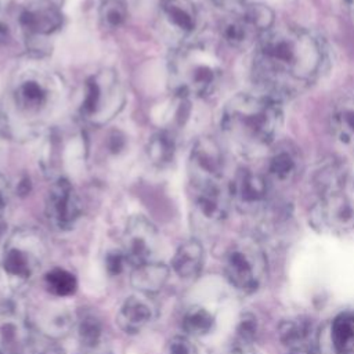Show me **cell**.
I'll return each instance as SVG.
<instances>
[{
  "mask_svg": "<svg viewBox=\"0 0 354 354\" xmlns=\"http://www.w3.org/2000/svg\"><path fill=\"white\" fill-rule=\"evenodd\" d=\"M300 167V158L290 145H279L268 156L267 178L268 181L286 184L295 178Z\"/></svg>",
  "mask_w": 354,
  "mask_h": 354,
  "instance_id": "ffe728a7",
  "label": "cell"
},
{
  "mask_svg": "<svg viewBox=\"0 0 354 354\" xmlns=\"http://www.w3.org/2000/svg\"><path fill=\"white\" fill-rule=\"evenodd\" d=\"M30 329L22 315L12 310L0 311V354H25Z\"/></svg>",
  "mask_w": 354,
  "mask_h": 354,
  "instance_id": "ac0fdd59",
  "label": "cell"
},
{
  "mask_svg": "<svg viewBox=\"0 0 354 354\" xmlns=\"http://www.w3.org/2000/svg\"><path fill=\"white\" fill-rule=\"evenodd\" d=\"M40 354H66V351L61 347V346H57V344H53V346H48L46 347Z\"/></svg>",
  "mask_w": 354,
  "mask_h": 354,
  "instance_id": "8d00e7d4",
  "label": "cell"
},
{
  "mask_svg": "<svg viewBox=\"0 0 354 354\" xmlns=\"http://www.w3.org/2000/svg\"><path fill=\"white\" fill-rule=\"evenodd\" d=\"M274 26V14L264 4L243 6L221 25V37L232 48H246Z\"/></svg>",
  "mask_w": 354,
  "mask_h": 354,
  "instance_id": "9c48e42d",
  "label": "cell"
},
{
  "mask_svg": "<svg viewBox=\"0 0 354 354\" xmlns=\"http://www.w3.org/2000/svg\"><path fill=\"white\" fill-rule=\"evenodd\" d=\"M159 18L167 32L183 44L195 35L199 25V10L192 0H160Z\"/></svg>",
  "mask_w": 354,
  "mask_h": 354,
  "instance_id": "2e32d148",
  "label": "cell"
},
{
  "mask_svg": "<svg viewBox=\"0 0 354 354\" xmlns=\"http://www.w3.org/2000/svg\"><path fill=\"white\" fill-rule=\"evenodd\" d=\"M282 124L278 101L267 94L239 93L221 112L220 127L228 144L241 155L253 158L268 149Z\"/></svg>",
  "mask_w": 354,
  "mask_h": 354,
  "instance_id": "3957f363",
  "label": "cell"
},
{
  "mask_svg": "<svg viewBox=\"0 0 354 354\" xmlns=\"http://www.w3.org/2000/svg\"><path fill=\"white\" fill-rule=\"evenodd\" d=\"M266 256L260 245L250 238L232 243L223 261L227 279L243 293H253L261 286L266 277Z\"/></svg>",
  "mask_w": 354,
  "mask_h": 354,
  "instance_id": "ba28073f",
  "label": "cell"
},
{
  "mask_svg": "<svg viewBox=\"0 0 354 354\" xmlns=\"http://www.w3.org/2000/svg\"><path fill=\"white\" fill-rule=\"evenodd\" d=\"M230 354H254V351L248 347V348H239V347H235Z\"/></svg>",
  "mask_w": 354,
  "mask_h": 354,
  "instance_id": "f35d334b",
  "label": "cell"
},
{
  "mask_svg": "<svg viewBox=\"0 0 354 354\" xmlns=\"http://www.w3.org/2000/svg\"><path fill=\"white\" fill-rule=\"evenodd\" d=\"M108 138V149L112 153H118L124 148V136L122 133L113 131Z\"/></svg>",
  "mask_w": 354,
  "mask_h": 354,
  "instance_id": "836d02e7",
  "label": "cell"
},
{
  "mask_svg": "<svg viewBox=\"0 0 354 354\" xmlns=\"http://www.w3.org/2000/svg\"><path fill=\"white\" fill-rule=\"evenodd\" d=\"M289 354H310L307 350H292Z\"/></svg>",
  "mask_w": 354,
  "mask_h": 354,
  "instance_id": "60d3db41",
  "label": "cell"
},
{
  "mask_svg": "<svg viewBox=\"0 0 354 354\" xmlns=\"http://www.w3.org/2000/svg\"><path fill=\"white\" fill-rule=\"evenodd\" d=\"M46 256V242L41 234L32 228H21L7 239L1 257L0 272L4 282L19 289L39 272Z\"/></svg>",
  "mask_w": 354,
  "mask_h": 354,
  "instance_id": "8992f818",
  "label": "cell"
},
{
  "mask_svg": "<svg viewBox=\"0 0 354 354\" xmlns=\"http://www.w3.org/2000/svg\"><path fill=\"white\" fill-rule=\"evenodd\" d=\"M73 326V319L68 311H59L46 321V333L53 337H62Z\"/></svg>",
  "mask_w": 354,
  "mask_h": 354,
  "instance_id": "1f68e13d",
  "label": "cell"
},
{
  "mask_svg": "<svg viewBox=\"0 0 354 354\" xmlns=\"http://www.w3.org/2000/svg\"><path fill=\"white\" fill-rule=\"evenodd\" d=\"M158 317L156 304L149 295L137 292L127 296L118 308L116 324L129 335H136L151 325Z\"/></svg>",
  "mask_w": 354,
  "mask_h": 354,
  "instance_id": "e0dca14e",
  "label": "cell"
},
{
  "mask_svg": "<svg viewBox=\"0 0 354 354\" xmlns=\"http://www.w3.org/2000/svg\"><path fill=\"white\" fill-rule=\"evenodd\" d=\"M64 15L53 0H32L18 14V25L29 39H43L54 35L62 26Z\"/></svg>",
  "mask_w": 354,
  "mask_h": 354,
  "instance_id": "5bb4252c",
  "label": "cell"
},
{
  "mask_svg": "<svg viewBox=\"0 0 354 354\" xmlns=\"http://www.w3.org/2000/svg\"><path fill=\"white\" fill-rule=\"evenodd\" d=\"M314 326L308 318L285 319L278 326V337L286 347L292 350H307L313 342Z\"/></svg>",
  "mask_w": 354,
  "mask_h": 354,
  "instance_id": "603a6c76",
  "label": "cell"
},
{
  "mask_svg": "<svg viewBox=\"0 0 354 354\" xmlns=\"http://www.w3.org/2000/svg\"><path fill=\"white\" fill-rule=\"evenodd\" d=\"M102 322L93 311H84L77 317L76 333L79 343L86 348H95L102 339Z\"/></svg>",
  "mask_w": 354,
  "mask_h": 354,
  "instance_id": "83f0119b",
  "label": "cell"
},
{
  "mask_svg": "<svg viewBox=\"0 0 354 354\" xmlns=\"http://www.w3.org/2000/svg\"><path fill=\"white\" fill-rule=\"evenodd\" d=\"M104 268L109 277H119L126 271H131L129 259L122 248H113L105 253Z\"/></svg>",
  "mask_w": 354,
  "mask_h": 354,
  "instance_id": "f546056e",
  "label": "cell"
},
{
  "mask_svg": "<svg viewBox=\"0 0 354 354\" xmlns=\"http://www.w3.org/2000/svg\"><path fill=\"white\" fill-rule=\"evenodd\" d=\"M80 214L82 202L72 183L65 177L54 180L46 198V216L48 223L59 231H69L76 225Z\"/></svg>",
  "mask_w": 354,
  "mask_h": 354,
  "instance_id": "8fae6325",
  "label": "cell"
},
{
  "mask_svg": "<svg viewBox=\"0 0 354 354\" xmlns=\"http://www.w3.org/2000/svg\"><path fill=\"white\" fill-rule=\"evenodd\" d=\"M189 187L194 209L202 220L209 223H220L227 217L232 202L230 187L224 183V180Z\"/></svg>",
  "mask_w": 354,
  "mask_h": 354,
  "instance_id": "9a60e30c",
  "label": "cell"
},
{
  "mask_svg": "<svg viewBox=\"0 0 354 354\" xmlns=\"http://www.w3.org/2000/svg\"><path fill=\"white\" fill-rule=\"evenodd\" d=\"M131 270L134 267L159 261L160 235L156 227L144 216H133L126 223L122 245Z\"/></svg>",
  "mask_w": 354,
  "mask_h": 354,
  "instance_id": "30bf717a",
  "label": "cell"
},
{
  "mask_svg": "<svg viewBox=\"0 0 354 354\" xmlns=\"http://www.w3.org/2000/svg\"><path fill=\"white\" fill-rule=\"evenodd\" d=\"M231 202L235 207L246 214L260 212L270 194L268 178L249 169H241L236 171L234 180L228 184Z\"/></svg>",
  "mask_w": 354,
  "mask_h": 354,
  "instance_id": "4fadbf2b",
  "label": "cell"
},
{
  "mask_svg": "<svg viewBox=\"0 0 354 354\" xmlns=\"http://www.w3.org/2000/svg\"><path fill=\"white\" fill-rule=\"evenodd\" d=\"M256 333H257V321L254 315L249 313L243 314L236 325V332H235V337L238 342L236 347L248 348L250 343L254 340Z\"/></svg>",
  "mask_w": 354,
  "mask_h": 354,
  "instance_id": "4dcf8cb0",
  "label": "cell"
},
{
  "mask_svg": "<svg viewBox=\"0 0 354 354\" xmlns=\"http://www.w3.org/2000/svg\"><path fill=\"white\" fill-rule=\"evenodd\" d=\"M124 104L126 93L119 75L111 68H102L86 80L79 115L86 123L100 127L109 123Z\"/></svg>",
  "mask_w": 354,
  "mask_h": 354,
  "instance_id": "52a82bcc",
  "label": "cell"
},
{
  "mask_svg": "<svg viewBox=\"0 0 354 354\" xmlns=\"http://www.w3.org/2000/svg\"><path fill=\"white\" fill-rule=\"evenodd\" d=\"M46 290L55 297H69L77 290V279L64 267H53L43 277Z\"/></svg>",
  "mask_w": 354,
  "mask_h": 354,
  "instance_id": "4316f807",
  "label": "cell"
},
{
  "mask_svg": "<svg viewBox=\"0 0 354 354\" xmlns=\"http://www.w3.org/2000/svg\"><path fill=\"white\" fill-rule=\"evenodd\" d=\"M223 72V61L212 43L188 40L169 61V84L180 98H206L220 86Z\"/></svg>",
  "mask_w": 354,
  "mask_h": 354,
  "instance_id": "277c9868",
  "label": "cell"
},
{
  "mask_svg": "<svg viewBox=\"0 0 354 354\" xmlns=\"http://www.w3.org/2000/svg\"><path fill=\"white\" fill-rule=\"evenodd\" d=\"M223 171L224 155L218 142L209 136L198 138L188 158L189 185L224 180Z\"/></svg>",
  "mask_w": 354,
  "mask_h": 354,
  "instance_id": "7c38bea8",
  "label": "cell"
},
{
  "mask_svg": "<svg viewBox=\"0 0 354 354\" xmlns=\"http://www.w3.org/2000/svg\"><path fill=\"white\" fill-rule=\"evenodd\" d=\"M318 201L313 207V221L332 232L354 228V183L336 165H329L315 174Z\"/></svg>",
  "mask_w": 354,
  "mask_h": 354,
  "instance_id": "5b68a950",
  "label": "cell"
},
{
  "mask_svg": "<svg viewBox=\"0 0 354 354\" xmlns=\"http://www.w3.org/2000/svg\"><path fill=\"white\" fill-rule=\"evenodd\" d=\"M10 37V28L4 24H0V41H6Z\"/></svg>",
  "mask_w": 354,
  "mask_h": 354,
  "instance_id": "74e56055",
  "label": "cell"
},
{
  "mask_svg": "<svg viewBox=\"0 0 354 354\" xmlns=\"http://www.w3.org/2000/svg\"><path fill=\"white\" fill-rule=\"evenodd\" d=\"M3 134V127H1V123H0V136Z\"/></svg>",
  "mask_w": 354,
  "mask_h": 354,
  "instance_id": "7bdbcfd3",
  "label": "cell"
},
{
  "mask_svg": "<svg viewBox=\"0 0 354 354\" xmlns=\"http://www.w3.org/2000/svg\"><path fill=\"white\" fill-rule=\"evenodd\" d=\"M322 61V48L308 30L278 25L268 29L256 43L252 77L275 100L292 97L315 82Z\"/></svg>",
  "mask_w": 354,
  "mask_h": 354,
  "instance_id": "6da1fadb",
  "label": "cell"
},
{
  "mask_svg": "<svg viewBox=\"0 0 354 354\" xmlns=\"http://www.w3.org/2000/svg\"><path fill=\"white\" fill-rule=\"evenodd\" d=\"M346 3H347V4L354 10V0H346Z\"/></svg>",
  "mask_w": 354,
  "mask_h": 354,
  "instance_id": "b9f144b4",
  "label": "cell"
},
{
  "mask_svg": "<svg viewBox=\"0 0 354 354\" xmlns=\"http://www.w3.org/2000/svg\"><path fill=\"white\" fill-rule=\"evenodd\" d=\"M214 315L202 306H191L185 310L181 319L183 330L191 337H203L214 328Z\"/></svg>",
  "mask_w": 354,
  "mask_h": 354,
  "instance_id": "484cf974",
  "label": "cell"
},
{
  "mask_svg": "<svg viewBox=\"0 0 354 354\" xmlns=\"http://www.w3.org/2000/svg\"><path fill=\"white\" fill-rule=\"evenodd\" d=\"M330 343L335 354H354V310L335 317L330 324Z\"/></svg>",
  "mask_w": 354,
  "mask_h": 354,
  "instance_id": "cb8c5ba5",
  "label": "cell"
},
{
  "mask_svg": "<svg viewBox=\"0 0 354 354\" xmlns=\"http://www.w3.org/2000/svg\"><path fill=\"white\" fill-rule=\"evenodd\" d=\"M203 246L196 239L183 242L174 252L170 266L173 272L181 279H195L203 267Z\"/></svg>",
  "mask_w": 354,
  "mask_h": 354,
  "instance_id": "d6986e66",
  "label": "cell"
},
{
  "mask_svg": "<svg viewBox=\"0 0 354 354\" xmlns=\"http://www.w3.org/2000/svg\"><path fill=\"white\" fill-rule=\"evenodd\" d=\"M65 100L61 76L39 59H26L12 72L0 108L3 134L30 140L50 123Z\"/></svg>",
  "mask_w": 354,
  "mask_h": 354,
  "instance_id": "7a4b0ae2",
  "label": "cell"
},
{
  "mask_svg": "<svg viewBox=\"0 0 354 354\" xmlns=\"http://www.w3.org/2000/svg\"><path fill=\"white\" fill-rule=\"evenodd\" d=\"M6 199H7V181L3 177V174L0 173V213L4 209Z\"/></svg>",
  "mask_w": 354,
  "mask_h": 354,
  "instance_id": "d590c367",
  "label": "cell"
},
{
  "mask_svg": "<svg viewBox=\"0 0 354 354\" xmlns=\"http://www.w3.org/2000/svg\"><path fill=\"white\" fill-rule=\"evenodd\" d=\"M166 354H198V351L187 335H176L167 342Z\"/></svg>",
  "mask_w": 354,
  "mask_h": 354,
  "instance_id": "d6a6232c",
  "label": "cell"
},
{
  "mask_svg": "<svg viewBox=\"0 0 354 354\" xmlns=\"http://www.w3.org/2000/svg\"><path fill=\"white\" fill-rule=\"evenodd\" d=\"M170 275V268L162 261L134 267L130 271V282L137 292L151 295L160 290Z\"/></svg>",
  "mask_w": 354,
  "mask_h": 354,
  "instance_id": "7402d4cb",
  "label": "cell"
},
{
  "mask_svg": "<svg viewBox=\"0 0 354 354\" xmlns=\"http://www.w3.org/2000/svg\"><path fill=\"white\" fill-rule=\"evenodd\" d=\"M14 3V0H0V8H7Z\"/></svg>",
  "mask_w": 354,
  "mask_h": 354,
  "instance_id": "ab89813d",
  "label": "cell"
},
{
  "mask_svg": "<svg viewBox=\"0 0 354 354\" xmlns=\"http://www.w3.org/2000/svg\"><path fill=\"white\" fill-rule=\"evenodd\" d=\"M177 152V138L171 130H159L147 144V156L156 167L169 166Z\"/></svg>",
  "mask_w": 354,
  "mask_h": 354,
  "instance_id": "d4e9b609",
  "label": "cell"
},
{
  "mask_svg": "<svg viewBox=\"0 0 354 354\" xmlns=\"http://www.w3.org/2000/svg\"><path fill=\"white\" fill-rule=\"evenodd\" d=\"M98 18L102 28L118 29L127 19V7L123 0H102L98 8Z\"/></svg>",
  "mask_w": 354,
  "mask_h": 354,
  "instance_id": "f1b7e54d",
  "label": "cell"
},
{
  "mask_svg": "<svg viewBox=\"0 0 354 354\" xmlns=\"http://www.w3.org/2000/svg\"><path fill=\"white\" fill-rule=\"evenodd\" d=\"M212 3L228 12L238 11L239 8L243 7V0H212Z\"/></svg>",
  "mask_w": 354,
  "mask_h": 354,
  "instance_id": "e575fe53",
  "label": "cell"
},
{
  "mask_svg": "<svg viewBox=\"0 0 354 354\" xmlns=\"http://www.w3.org/2000/svg\"><path fill=\"white\" fill-rule=\"evenodd\" d=\"M330 130L335 140L354 151V95L340 100L330 115Z\"/></svg>",
  "mask_w": 354,
  "mask_h": 354,
  "instance_id": "44dd1931",
  "label": "cell"
}]
</instances>
